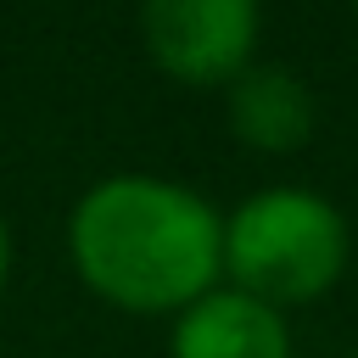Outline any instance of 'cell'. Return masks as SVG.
Masks as SVG:
<instances>
[{"label":"cell","mask_w":358,"mask_h":358,"mask_svg":"<svg viewBox=\"0 0 358 358\" xmlns=\"http://www.w3.org/2000/svg\"><path fill=\"white\" fill-rule=\"evenodd\" d=\"M73 263L101 296L134 313L190 308L224 263V224L201 196L123 173L78 201Z\"/></svg>","instance_id":"1"},{"label":"cell","mask_w":358,"mask_h":358,"mask_svg":"<svg viewBox=\"0 0 358 358\" xmlns=\"http://www.w3.org/2000/svg\"><path fill=\"white\" fill-rule=\"evenodd\" d=\"M224 263L257 302H308L336 285L347 263V224L330 201L308 190L252 196L224 224Z\"/></svg>","instance_id":"2"},{"label":"cell","mask_w":358,"mask_h":358,"mask_svg":"<svg viewBox=\"0 0 358 358\" xmlns=\"http://www.w3.org/2000/svg\"><path fill=\"white\" fill-rule=\"evenodd\" d=\"M257 0H145V45L185 84H229L246 73Z\"/></svg>","instance_id":"3"},{"label":"cell","mask_w":358,"mask_h":358,"mask_svg":"<svg viewBox=\"0 0 358 358\" xmlns=\"http://www.w3.org/2000/svg\"><path fill=\"white\" fill-rule=\"evenodd\" d=\"M173 358H291V336L268 302L246 291H213L185 308Z\"/></svg>","instance_id":"4"},{"label":"cell","mask_w":358,"mask_h":358,"mask_svg":"<svg viewBox=\"0 0 358 358\" xmlns=\"http://www.w3.org/2000/svg\"><path fill=\"white\" fill-rule=\"evenodd\" d=\"M229 123L246 145L296 151L313 134V95L285 67H246L229 78Z\"/></svg>","instance_id":"5"},{"label":"cell","mask_w":358,"mask_h":358,"mask_svg":"<svg viewBox=\"0 0 358 358\" xmlns=\"http://www.w3.org/2000/svg\"><path fill=\"white\" fill-rule=\"evenodd\" d=\"M6 263H11V246H6V224H0V280H6Z\"/></svg>","instance_id":"6"},{"label":"cell","mask_w":358,"mask_h":358,"mask_svg":"<svg viewBox=\"0 0 358 358\" xmlns=\"http://www.w3.org/2000/svg\"><path fill=\"white\" fill-rule=\"evenodd\" d=\"M352 6H358V0H352Z\"/></svg>","instance_id":"7"}]
</instances>
